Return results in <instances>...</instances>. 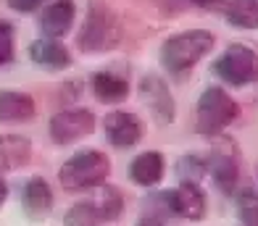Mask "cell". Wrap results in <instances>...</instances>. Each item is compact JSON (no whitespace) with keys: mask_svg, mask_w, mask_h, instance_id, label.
<instances>
[{"mask_svg":"<svg viewBox=\"0 0 258 226\" xmlns=\"http://www.w3.org/2000/svg\"><path fill=\"white\" fill-rule=\"evenodd\" d=\"M227 21L240 29H258V0H232L227 6Z\"/></svg>","mask_w":258,"mask_h":226,"instance_id":"ac0fdd59","label":"cell"},{"mask_svg":"<svg viewBox=\"0 0 258 226\" xmlns=\"http://www.w3.org/2000/svg\"><path fill=\"white\" fill-rule=\"evenodd\" d=\"M103 218V213L98 210V205L92 203V200H87V203H77L72 205V210L66 213L63 218V226H98Z\"/></svg>","mask_w":258,"mask_h":226,"instance_id":"d6986e66","label":"cell"},{"mask_svg":"<svg viewBox=\"0 0 258 226\" xmlns=\"http://www.w3.org/2000/svg\"><path fill=\"white\" fill-rule=\"evenodd\" d=\"M111 171L108 158L98 150H82L77 156H72L58 171V179L66 189H90L100 187L105 182V176Z\"/></svg>","mask_w":258,"mask_h":226,"instance_id":"7a4b0ae2","label":"cell"},{"mask_svg":"<svg viewBox=\"0 0 258 226\" xmlns=\"http://www.w3.org/2000/svg\"><path fill=\"white\" fill-rule=\"evenodd\" d=\"M208 169L214 182L224 189V192H232L234 184H237V174H240V166H237V153H234V145L227 142H219L211 153V161H208Z\"/></svg>","mask_w":258,"mask_h":226,"instance_id":"ba28073f","label":"cell"},{"mask_svg":"<svg viewBox=\"0 0 258 226\" xmlns=\"http://www.w3.org/2000/svg\"><path fill=\"white\" fill-rule=\"evenodd\" d=\"M140 98L145 100V105L153 111V116L161 124H169L174 118V100H171V92H169L163 79L148 74L143 82H140Z\"/></svg>","mask_w":258,"mask_h":226,"instance_id":"9c48e42d","label":"cell"},{"mask_svg":"<svg viewBox=\"0 0 258 226\" xmlns=\"http://www.w3.org/2000/svg\"><path fill=\"white\" fill-rule=\"evenodd\" d=\"M119 40H121V27L116 16L103 3H90L85 27L79 32V47L85 53H100L119 45Z\"/></svg>","mask_w":258,"mask_h":226,"instance_id":"3957f363","label":"cell"},{"mask_svg":"<svg viewBox=\"0 0 258 226\" xmlns=\"http://www.w3.org/2000/svg\"><path fill=\"white\" fill-rule=\"evenodd\" d=\"M21 205L29 218H45L53 208V192L45 179L34 176L24 184V192H21Z\"/></svg>","mask_w":258,"mask_h":226,"instance_id":"8fae6325","label":"cell"},{"mask_svg":"<svg viewBox=\"0 0 258 226\" xmlns=\"http://www.w3.org/2000/svg\"><path fill=\"white\" fill-rule=\"evenodd\" d=\"M137 226H161V221H158V218H150V216H148V218H143V221H140Z\"/></svg>","mask_w":258,"mask_h":226,"instance_id":"d4e9b609","label":"cell"},{"mask_svg":"<svg viewBox=\"0 0 258 226\" xmlns=\"http://www.w3.org/2000/svg\"><path fill=\"white\" fill-rule=\"evenodd\" d=\"M95 129V116L87 108H72V111H61L50 118V137L58 145H69L74 139L87 137Z\"/></svg>","mask_w":258,"mask_h":226,"instance_id":"8992f818","label":"cell"},{"mask_svg":"<svg viewBox=\"0 0 258 226\" xmlns=\"http://www.w3.org/2000/svg\"><path fill=\"white\" fill-rule=\"evenodd\" d=\"M129 179L143 184V187H153L163 179V156L161 153H143L137 156L129 166Z\"/></svg>","mask_w":258,"mask_h":226,"instance_id":"9a60e30c","label":"cell"},{"mask_svg":"<svg viewBox=\"0 0 258 226\" xmlns=\"http://www.w3.org/2000/svg\"><path fill=\"white\" fill-rule=\"evenodd\" d=\"M211 47H214V34L206 32V29L174 34V37H169L161 47V63L166 66V71H171V74H182V71L192 68Z\"/></svg>","mask_w":258,"mask_h":226,"instance_id":"6da1fadb","label":"cell"},{"mask_svg":"<svg viewBox=\"0 0 258 226\" xmlns=\"http://www.w3.org/2000/svg\"><path fill=\"white\" fill-rule=\"evenodd\" d=\"M92 92H95V98L100 103H119L129 95V85L121 77H113V74L100 71V74L92 77Z\"/></svg>","mask_w":258,"mask_h":226,"instance_id":"e0dca14e","label":"cell"},{"mask_svg":"<svg viewBox=\"0 0 258 226\" xmlns=\"http://www.w3.org/2000/svg\"><path fill=\"white\" fill-rule=\"evenodd\" d=\"M34 100L24 92L16 90H0V121L3 124H19L29 121L34 116Z\"/></svg>","mask_w":258,"mask_h":226,"instance_id":"4fadbf2b","label":"cell"},{"mask_svg":"<svg viewBox=\"0 0 258 226\" xmlns=\"http://www.w3.org/2000/svg\"><path fill=\"white\" fill-rule=\"evenodd\" d=\"M14 58V29L8 21H0V66Z\"/></svg>","mask_w":258,"mask_h":226,"instance_id":"7402d4cb","label":"cell"},{"mask_svg":"<svg viewBox=\"0 0 258 226\" xmlns=\"http://www.w3.org/2000/svg\"><path fill=\"white\" fill-rule=\"evenodd\" d=\"M237 213L242 226H258V192L255 189H242L237 195Z\"/></svg>","mask_w":258,"mask_h":226,"instance_id":"44dd1931","label":"cell"},{"mask_svg":"<svg viewBox=\"0 0 258 226\" xmlns=\"http://www.w3.org/2000/svg\"><path fill=\"white\" fill-rule=\"evenodd\" d=\"M32 156V145L27 137L0 134V169H19Z\"/></svg>","mask_w":258,"mask_h":226,"instance_id":"2e32d148","label":"cell"},{"mask_svg":"<svg viewBox=\"0 0 258 226\" xmlns=\"http://www.w3.org/2000/svg\"><path fill=\"white\" fill-rule=\"evenodd\" d=\"M72 21H74V3L72 0H55V3H50L42 11L40 27L45 32V37L55 40L72 29Z\"/></svg>","mask_w":258,"mask_h":226,"instance_id":"7c38bea8","label":"cell"},{"mask_svg":"<svg viewBox=\"0 0 258 226\" xmlns=\"http://www.w3.org/2000/svg\"><path fill=\"white\" fill-rule=\"evenodd\" d=\"M174 3H177V6H182V3H184V0H174Z\"/></svg>","mask_w":258,"mask_h":226,"instance_id":"4316f807","label":"cell"},{"mask_svg":"<svg viewBox=\"0 0 258 226\" xmlns=\"http://www.w3.org/2000/svg\"><path fill=\"white\" fill-rule=\"evenodd\" d=\"M163 200L169 203L174 213H179V216L190 218V221H198L206 216V195L195 182H182L177 189L163 195Z\"/></svg>","mask_w":258,"mask_h":226,"instance_id":"52a82bcc","label":"cell"},{"mask_svg":"<svg viewBox=\"0 0 258 226\" xmlns=\"http://www.w3.org/2000/svg\"><path fill=\"white\" fill-rule=\"evenodd\" d=\"M6 197H8V184H6L3 179H0V205L6 203Z\"/></svg>","mask_w":258,"mask_h":226,"instance_id":"cb8c5ba5","label":"cell"},{"mask_svg":"<svg viewBox=\"0 0 258 226\" xmlns=\"http://www.w3.org/2000/svg\"><path fill=\"white\" fill-rule=\"evenodd\" d=\"M42 3H45V0H6V6H8V8L21 11V14H29V11H37Z\"/></svg>","mask_w":258,"mask_h":226,"instance_id":"603a6c76","label":"cell"},{"mask_svg":"<svg viewBox=\"0 0 258 226\" xmlns=\"http://www.w3.org/2000/svg\"><path fill=\"white\" fill-rule=\"evenodd\" d=\"M214 74L234 87L258 82V53L248 45H229L214 63Z\"/></svg>","mask_w":258,"mask_h":226,"instance_id":"5b68a950","label":"cell"},{"mask_svg":"<svg viewBox=\"0 0 258 226\" xmlns=\"http://www.w3.org/2000/svg\"><path fill=\"white\" fill-rule=\"evenodd\" d=\"M29 58L37 66H45V68H66V66H72V55H69V50L58 40H50V37L34 40L29 45Z\"/></svg>","mask_w":258,"mask_h":226,"instance_id":"5bb4252c","label":"cell"},{"mask_svg":"<svg viewBox=\"0 0 258 226\" xmlns=\"http://www.w3.org/2000/svg\"><path fill=\"white\" fill-rule=\"evenodd\" d=\"M192 3H198V6H216V3H221V0H192Z\"/></svg>","mask_w":258,"mask_h":226,"instance_id":"484cf974","label":"cell"},{"mask_svg":"<svg viewBox=\"0 0 258 226\" xmlns=\"http://www.w3.org/2000/svg\"><path fill=\"white\" fill-rule=\"evenodd\" d=\"M198 132L201 134H219L237 118L240 108L221 87H208L198 100Z\"/></svg>","mask_w":258,"mask_h":226,"instance_id":"277c9868","label":"cell"},{"mask_svg":"<svg viewBox=\"0 0 258 226\" xmlns=\"http://www.w3.org/2000/svg\"><path fill=\"white\" fill-rule=\"evenodd\" d=\"M92 203L98 205V210L103 213V218H105V221L119 218V216H121V210H124V200H121V195H119V189H113V187H103V189H100V195L92 200Z\"/></svg>","mask_w":258,"mask_h":226,"instance_id":"ffe728a7","label":"cell"},{"mask_svg":"<svg viewBox=\"0 0 258 226\" xmlns=\"http://www.w3.org/2000/svg\"><path fill=\"white\" fill-rule=\"evenodd\" d=\"M105 137L116 147H132L135 142L143 137V124L135 113L126 111H113L105 116Z\"/></svg>","mask_w":258,"mask_h":226,"instance_id":"30bf717a","label":"cell"}]
</instances>
